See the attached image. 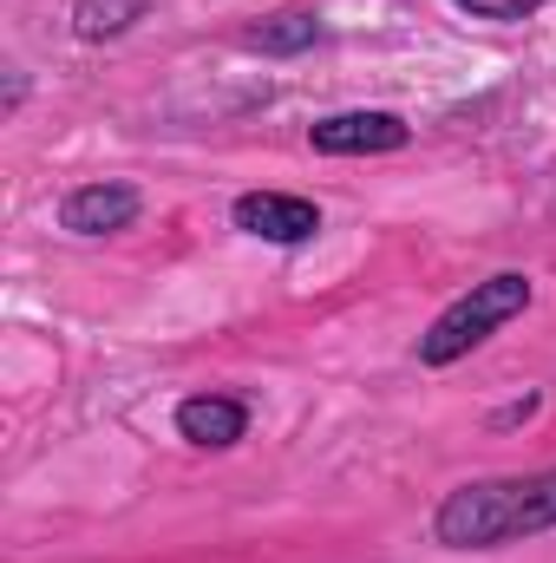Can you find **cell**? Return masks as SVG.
Returning a JSON list of instances; mask_svg holds the SVG:
<instances>
[{
    "label": "cell",
    "mask_w": 556,
    "mask_h": 563,
    "mask_svg": "<svg viewBox=\"0 0 556 563\" xmlns=\"http://www.w3.org/2000/svg\"><path fill=\"white\" fill-rule=\"evenodd\" d=\"M465 13H478V20H524V13H537L544 0H458Z\"/></svg>",
    "instance_id": "9c48e42d"
},
{
    "label": "cell",
    "mask_w": 556,
    "mask_h": 563,
    "mask_svg": "<svg viewBox=\"0 0 556 563\" xmlns=\"http://www.w3.org/2000/svg\"><path fill=\"white\" fill-rule=\"evenodd\" d=\"M407 144V125L393 112H334L314 125V151L327 157H367V151H400Z\"/></svg>",
    "instance_id": "277c9868"
},
{
    "label": "cell",
    "mask_w": 556,
    "mask_h": 563,
    "mask_svg": "<svg viewBox=\"0 0 556 563\" xmlns=\"http://www.w3.org/2000/svg\"><path fill=\"white\" fill-rule=\"evenodd\" d=\"M66 230H79V236H112V230H125L132 217H138V190H125V184H86V190H73L66 197Z\"/></svg>",
    "instance_id": "5b68a950"
},
{
    "label": "cell",
    "mask_w": 556,
    "mask_h": 563,
    "mask_svg": "<svg viewBox=\"0 0 556 563\" xmlns=\"http://www.w3.org/2000/svg\"><path fill=\"white\" fill-rule=\"evenodd\" d=\"M236 223H243L249 236H263V243H308V236L321 230V210H314L308 197L256 190V197H243V203H236Z\"/></svg>",
    "instance_id": "3957f363"
},
{
    "label": "cell",
    "mask_w": 556,
    "mask_h": 563,
    "mask_svg": "<svg viewBox=\"0 0 556 563\" xmlns=\"http://www.w3.org/2000/svg\"><path fill=\"white\" fill-rule=\"evenodd\" d=\"M551 525H556V472L465 485L438 505V538L452 551H491L504 538H531V531H551Z\"/></svg>",
    "instance_id": "6da1fadb"
},
{
    "label": "cell",
    "mask_w": 556,
    "mask_h": 563,
    "mask_svg": "<svg viewBox=\"0 0 556 563\" xmlns=\"http://www.w3.org/2000/svg\"><path fill=\"white\" fill-rule=\"evenodd\" d=\"M138 13H144V0H79V33L105 40V33H125Z\"/></svg>",
    "instance_id": "52a82bcc"
},
{
    "label": "cell",
    "mask_w": 556,
    "mask_h": 563,
    "mask_svg": "<svg viewBox=\"0 0 556 563\" xmlns=\"http://www.w3.org/2000/svg\"><path fill=\"white\" fill-rule=\"evenodd\" d=\"M308 40H314V20H308V13H281V26H263V33H256V46H269V53L308 46Z\"/></svg>",
    "instance_id": "ba28073f"
},
{
    "label": "cell",
    "mask_w": 556,
    "mask_h": 563,
    "mask_svg": "<svg viewBox=\"0 0 556 563\" xmlns=\"http://www.w3.org/2000/svg\"><path fill=\"white\" fill-rule=\"evenodd\" d=\"M243 426H249V413L236 407V400H184L177 407V432L190 439V445H236L243 439Z\"/></svg>",
    "instance_id": "8992f818"
},
{
    "label": "cell",
    "mask_w": 556,
    "mask_h": 563,
    "mask_svg": "<svg viewBox=\"0 0 556 563\" xmlns=\"http://www.w3.org/2000/svg\"><path fill=\"white\" fill-rule=\"evenodd\" d=\"M531 308V276H491L478 282L471 295H458L432 328H425V341H419V361L425 367H445V361H458V354H471L491 328H504L511 314H524Z\"/></svg>",
    "instance_id": "7a4b0ae2"
}]
</instances>
